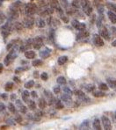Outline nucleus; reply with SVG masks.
I'll return each instance as SVG.
<instances>
[{"instance_id": "9b49d317", "label": "nucleus", "mask_w": 116, "mask_h": 130, "mask_svg": "<svg viewBox=\"0 0 116 130\" xmlns=\"http://www.w3.org/2000/svg\"><path fill=\"white\" fill-rule=\"evenodd\" d=\"M90 35V32H89L87 30H82V31H79V32L77 35V41H82V40L87 39Z\"/></svg>"}, {"instance_id": "58836bf2", "label": "nucleus", "mask_w": 116, "mask_h": 130, "mask_svg": "<svg viewBox=\"0 0 116 130\" xmlns=\"http://www.w3.org/2000/svg\"><path fill=\"white\" fill-rule=\"evenodd\" d=\"M63 91H64V93H67V94H69V95H72L73 94V92H72V91L70 89L69 87H67V86H65L63 88Z\"/></svg>"}, {"instance_id": "7c9ffc66", "label": "nucleus", "mask_w": 116, "mask_h": 130, "mask_svg": "<svg viewBox=\"0 0 116 130\" xmlns=\"http://www.w3.org/2000/svg\"><path fill=\"white\" fill-rule=\"evenodd\" d=\"M12 88H13V83H12V82H8V83H6V85H5V89L6 91H10Z\"/></svg>"}, {"instance_id": "2f4dec72", "label": "nucleus", "mask_w": 116, "mask_h": 130, "mask_svg": "<svg viewBox=\"0 0 116 130\" xmlns=\"http://www.w3.org/2000/svg\"><path fill=\"white\" fill-rule=\"evenodd\" d=\"M28 107H29L31 110H35L36 109V104L34 100L28 101Z\"/></svg>"}, {"instance_id": "7ed1b4c3", "label": "nucleus", "mask_w": 116, "mask_h": 130, "mask_svg": "<svg viewBox=\"0 0 116 130\" xmlns=\"http://www.w3.org/2000/svg\"><path fill=\"white\" fill-rule=\"evenodd\" d=\"M16 56H17V52L15 51V49H12L11 52L6 55V57H5V65H10L11 62H12L13 60L16 58Z\"/></svg>"}, {"instance_id": "2eb2a0df", "label": "nucleus", "mask_w": 116, "mask_h": 130, "mask_svg": "<svg viewBox=\"0 0 116 130\" xmlns=\"http://www.w3.org/2000/svg\"><path fill=\"white\" fill-rule=\"evenodd\" d=\"M107 16L109 18L110 21L112 22V24H116V12L112 11H108L107 12Z\"/></svg>"}, {"instance_id": "0eeeda50", "label": "nucleus", "mask_w": 116, "mask_h": 130, "mask_svg": "<svg viewBox=\"0 0 116 130\" xmlns=\"http://www.w3.org/2000/svg\"><path fill=\"white\" fill-rule=\"evenodd\" d=\"M71 25L75 29L78 30V31H82V30H85L86 26H85V23H82V22H79L78 20H73L71 21Z\"/></svg>"}, {"instance_id": "412c9836", "label": "nucleus", "mask_w": 116, "mask_h": 130, "mask_svg": "<svg viewBox=\"0 0 116 130\" xmlns=\"http://www.w3.org/2000/svg\"><path fill=\"white\" fill-rule=\"evenodd\" d=\"M30 95H31V93L27 91H24L22 92V99L24 102H28V99H29Z\"/></svg>"}, {"instance_id": "4468645a", "label": "nucleus", "mask_w": 116, "mask_h": 130, "mask_svg": "<svg viewBox=\"0 0 116 130\" xmlns=\"http://www.w3.org/2000/svg\"><path fill=\"white\" fill-rule=\"evenodd\" d=\"M50 54H51V49L47 48V47H45V49L40 51V56L41 58H47L50 55Z\"/></svg>"}, {"instance_id": "c756f323", "label": "nucleus", "mask_w": 116, "mask_h": 130, "mask_svg": "<svg viewBox=\"0 0 116 130\" xmlns=\"http://www.w3.org/2000/svg\"><path fill=\"white\" fill-rule=\"evenodd\" d=\"M98 88H100V90H101V91H108V89H109V87H108V85H106V84H105V83L100 84V86H98Z\"/></svg>"}, {"instance_id": "bb28decb", "label": "nucleus", "mask_w": 116, "mask_h": 130, "mask_svg": "<svg viewBox=\"0 0 116 130\" xmlns=\"http://www.w3.org/2000/svg\"><path fill=\"white\" fill-rule=\"evenodd\" d=\"M56 81H57L58 85H65L66 83H67V81H66L65 77H64V76H59Z\"/></svg>"}, {"instance_id": "aec40b11", "label": "nucleus", "mask_w": 116, "mask_h": 130, "mask_svg": "<svg viewBox=\"0 0 116 130\" xmlns=\"http://www.w3.org/2000/svg\"><path fill=\"white\" fill-rule=\"evenodd\" d=\"M67 62H68V57L66 56V55H62V56H60L58 58V64L59 65H63Z\"/></svg>"}, {"instance_id": "79ce46f5", "label": "nucleus", "mask_w": 116, "mask_h": 130, "mask_svg": "<svg viewBox=\"0 0 116 130\" xmlns=\"http://www.w3.org/2000/svg\"><path fill=\"white\" fill-rule=\"evenodd\" d=\"M61 5L63 8H67L68 6V2L67 0H61Z\"/></svg>"}, {"instance_id": "f3484780", "label": "nucleus", "mask_w": 116, "mask_h": 130, "mask_svg": "<svg viewBox=\"0 0 116 130\" xmlns=\"http://www.w3.org/2000/svg\"><path fill=\"white\" fill-rule=\"evenodd\" d=\"M106 82H107L108 86L111 87L112 89L116 88V79H114V78H107Z\"/></svg>"}, {"instance_id": "cd10ccee", "label": "nucleus", "mask_w": 116, "mask_h": 130, "mask_svg": "<svg viewBox=\"0 0 116 130\" xmlns=\"http://www.w3.org/2000/svg\"><path fill=\"white\" fill-rule=\"evenodd\" d=\"M106 7L107 9H109V11H114L116 12V5L113 3H106Z\"/></svg>"}, {"instance_id": "72a5a7b5", "label": "nucleus", "mask_w": 116, "mask_h": 130, "mask_svg": "<svg viewBox=\"0 0 116 130\" xmlns=\"http://www.w3.org/2000/svg\"><path fill=\"white\" fill-rule=\"evenodd\" d=\"M35 85V82H34V80H30V81L26 82V85H25V87L26 88V89H30V88H32Z\"/></svg>"}, {"instance_id": "e433bc0d", "label": "nucleus", "mask_w": 116, "mask_h": 130, "mask_svg": "<svg viewBox=\"0 0 116 130\" xmlns=\"http://www.w3.org/2000/svg\"><path fill=\"white\" fill-rule=\"evenodd\" d=\"M8 109H9V111H10L11 112H13V113L16 112V107H15V106L12 104V103H9Z\"/></svg>"}, {"instance_id": "4be33fe9", "label": "nucleus", "mask_w": 116, "mask_h": 130, "mask_svg": "<svg viewBox=\"0 0 116 130\" xmlns=\"http://www.w3.org/2000/svg\"><path fill=\"white\" fill-rule=\"evenodd\" d=\"M36 26L40 28H43L46 26V22H45V20H42V19H39V20L36 21Z\"/></svg>"}, {"instance_id": "a19ab883", "label": "nucleus", "mask_w": 116, "mask_h": 130, "mask_svg": "<svg viewBox=\"0 0 116 130\" xmlns=\"http://www.w3.org/2000/svg\"><path fill=\"white\" fill-rule=\"evenodd\" d=\"M15 120H16V122H18V123H21L22 122L21 115H20V114H16V116H15Z\"/></svg>"}, {"instance_id": "3c124183", "label": "nucleus", "mask_w": 116, "mask_h": 130, "mask_svg": "<svg viewBox=\"0 0 116 130\" xmlns=\"http://www.w3.org/2000/svg\"><path fill=\"white\" fill-rule=\"evenodd\" d=\"M1 98L4 99V100H5V99H7V95L5 94V93H4V94L1 95Z\"/></svg>"}, {"instance_id": "c85d7f7f", "label": "nucleus", "mask_w": 116, "mask_h": 130, "mask_svg": "<svg viewBox=\"0 0 116 130\" xmlns=\"http://www.w3.org/2000/svg\"><path fill=\"white\" fill-rule=\"evenodd\" d=\"M74 94H75L76 96H77V98H78L79 99H81L82 98H84V97L85 96V93H84L82 91H80V90H76V91H74Z\"/></svg>"}, {"instance_id": "de8ad7c7", "label": "nucleus", "mask_w": 116, "mask_h": 130, "mask_svg": "<svg viewBox=\"0 0 116 130\" xmlns=\"http://www.w3.org/2000/svg\"><path fill=\"white\" fill-rule=\"evenodd\" d=\"M61 19H62V20H63L64 22H66V23H67L68 21H69V20H68V18H67V17L64 16V15H62V16H61Z\"/></svg>"}, {"instance_id": "f03ea898", "label": "nucleus", "mask_w": 116, "mask_h": 130, "mask_svg": "<svg viewBox=\"0 0 116 130\" xmlns=\"http://www.w3.org/2000/svg\"><path fill=\"white\" fill-rule=\"evenodd\" d=\"M25 13L28 16L34 15L37 11V6L34 3H28L25 5Z\"/></svg>"}, {"instance_id": "c03bdc74", "label": "nucleus", "mask_w": 116, "mask_h": 130, "mask_svg": "<svg viewBox=\"0 0 116 130\" xmlns=\"http://www.w3.org/2000/svg\"><path fill=\"white\" fill-rule=\"evenodd\" d=\"M12 47H13V41H12V42H10L7 45V47H6V48H7V50H10V49H12Z\"/></svg>"}, {"instance_id": "f257e3e1", "label": "nucleus", "mask_w": 116, "mask_h": 130, "mask_svg": "<svg viewBox=\"0 0 116 130\" xmlns=\"http://www.w3.org/2000/svg\"><path fill=\"white\" fill-rule=\"evenodd\" d=\"M81 6L83 9V11L87 15V16H90L92 12V7L91 5V3L89 0H80Z\"/></svg>"}, {"instance_id": "393cba45", "label": "nucleus", "mask_w": 116, "mask_h": 130, "mask_svg": "<svg viewBox=\"0 0 116 130\" xmlns=\"http://www.w3.org/2000/svg\"><path fill=\"white\" fill-rule=\"evenodd\" d=\"M80 129H90V123L89 120H85L80 125Z\"/></svg>"}, {"instance_id": "f704fd0d", "label": "nucleus", "mask_w": 116, "mask_h": 130, "mask_svg": "<svg viewBox=\"0 0 116 130\" xmlns=\"http://www.w3.org/2000/svg\"><path fill=\"white\" fill-rule=\"evenodd\" d=\"M80 5H81V3H80V0H73L72 1V6L73 7H75V8H79L80 7Z\"/></svg>"}, {"instance_id": "b1692460", "label": "nucleus", "mask_w": 116, "mask_h": 130, "mask_svg": "<svg viewBox=\"0 0 116 130\" xmlns=\"http://www.w3.org/2000/svg\"><path fill=\"white\" fill-rule=\"evenodd\" d=\"M14 29L16 30V31H18V32H20L22 29H23V27H24V25L22 24V23H20V22H16L14 24Z\"/></svg>"}, {"instance_id": "a211bd4d", "label": "nucleus", "mask_w": 116, "mask_h": 130, "mask_svg": "<svg viewBox=\"0 0 116 130\" xmlns=\"http://www.w3.org/2000/svg\"><path fill=\"white\" fill-rule=\"evenodd\" d=\"M35 52L33 50H27L25 52V56L27 59H34L35 57Z\"/></svg>"}, {"instance_id": "6ab92c4d", "label": "nucleus", "mask_w": 116, "mask_h": 130, "mask_svg": "<svg viewBox=\"0 0 116 130\" xmlns=\"http://www.w3.org/2000/svg\"><path fill=\"white\" fill-rule=\"evenodd\" d=\"M92 95L95 98H103L104 96H106V93H105L104 91H92Z\"/></svg>"}, {"instance_id": "8fccbe9b", "label": "nucleus", "mask_w": 116, "mask_h": 130, "mask_svg": "<svg viewBox=\"0 0 116 130\" xmlns=\"http://www.w3.org/2000/svg\"><path fill=\"white\" fill-rule=\"evenodd\" d=\"M31 96L33 97V98H37V97H38V96H37V94H36L35 91H32V92H31Z\"/></svg>"}, {"instance_id": "9d476101", "label": "nucleus", "mask_w": 116, "mask_h": 130, "mask_svg": "<svg viewBox=\"0 0 116 130\" xmlns=\"http://www.w3.org/2000/svg\"><path fill=\"white\" fill-rule=\"evenodd\" d=\"M100 35L101 36L102 38H104L105 40H106V41H109L110 40L109 31H108L107 28L104 26H102L101 27H100Z\"/></svg>"}, {"instance_id": "5701e85b", "label": "nucleus", "mask_w": 116, "mask_h": 130, "mask_svg": "<svg viewBox=\"0 0 116 130\" xmlns=\"http://www.w3.org/2000/svg\"><path fill=\"white\" fill-rule=\"evenodd\" d=\"M55 107L56 109H62L63 108V104H62V99L61 100H59V99H56V101H55Z\"/></svg>"}, {"instance_id": "6e6d98bb", "label": "nucleus", "mask_w": 116, "mask_h": 130, "mask_svg": "<svg viewBox=\"0 0 116 130\" xmlns=\"http://www.w3.org/2000/svg\"><path fill=\"white\" fill-rule=\"evenodd\" d=\"M112 46H113V47H116V40H114V41L112 42Z\"/></svg>"}, {"instance_id": "603ef678", "label": "nucleus", "mask_w": 116, "mask_h": 130, "mask_svg": "<svg viewBox=\"0 0 116 130\" xmlns=\"http://www.w3.org/2000/svg\"><path fill=\"white\" fill-rule=\"evenodd\" d=\"M34 76H35V78H37L38 76H39V73H38V71H35V72H34Z\"/></svg>"}, {"instance_id": "473e14b6", "label": "nucleus", "mask_w": 116, "mask_h": 130, "mask_svg": "<svg viewBox=\"0 0 116 130\" xmlns=\"http://www.w3.org/2000/svg\"><path fill=\"white\" fill-rule=\"evenodd\" d=\"M42 64V61L40 60V59H36V60H34L33 62H32V65L35 67H37V66H41Z\"/></svg>"}, {"instance_id": "dca6fc26", "label": "nucleus", "mask_w": 116, "mask_h": 130, "mask_svg": "<svg viewBox=\"0 0 116 130\" xmlns=\"http://www.w3.org/2000/svg\"><path fill=\"white\" fill-rule=\"evenodd\" d=\"M101 123L102 122H100V120H98V119H94V120L92 121V127H93V129H95V130H100V129H102L101 128Z\"/></svg>"}, {"instance_id": "6e6552de", "label": "nucleus", "mask_w": 116, "mask_h": 130, "mask_svg": "<svg viewBox=\"0 0 116 130\" xmlns=\"http://www.w3.org/2000/svg\"><path fill=\"white\" fill-rule=\"evenodd\" d=\"M92 42L96 47H103L104 46V41L102 40L101 36L98 34H94L92 37Z\"/></svg>"}, {"instance_id": "13d9d810", "label": "nucleus", "mask_w": 116, "mask_h": 130, "mask_svg": "<svg viewBox=\"0 0 116 130\" xmlns=\"http://www.w3.org/2000/svg\"><path fill=\"white\" fill-rule=\"evenodd\" d=\"M114 119H115V122H116V112H115V113H114Z\"/></svg>"}, {"instance_id": "39448f33", "label": "nucleus", "mask_w": 116, "mask_h": 130, "mask_svg": "<svg viewBox=\"0 0 116 130\" xmlns=\"http://www.w3.org/2000/svg\"><path fill=\"white\" fill-rule=\"evenodd\" d=\"M9 14H10V17L12 20L18 18V17L20 16V11H19L18 5H13V6L10 9V11H9Z\"/></svg>"}, {"instance_id": "49530a36", "label": "nucleus", "mask_w": 116, "mask_h": 130, "mask_svg": "<svg viewBox=\"0 0 116 130\" xmlns=\"http://www.w3.org/2000/svg\"><path fill=\"white\" fill-rule=\"evenodd\" d=\"M111 30H112V34H113L114 36H116V27L115 26H112Z\"/></svg>"}, {"instance_id": "423d86ee", "label": "nucleus", "mask_w": 116, "mask_h": 130, "mask_svg": "<svg viewBox=\"0 0 116 130\" xmlns=\"http://www.w3.org/2000/svg\"><path fill=\"white\" fill-rule=\"evenodd\" d=\"M101 122H102V126H103L105 130H111L112 129V123L110 121V120L108 119L106 116L103 115L101 117Z\"/></svg>"}, {"instance_id": "5fc2aeb1", "label": "nucleus", "mask_w": 116, "mask_h": 130, "mask_svg": "<svg viewBox=\"0 0 116 130\" xmlns=\"http://www.w3.org/2000/svg\"><path fill=\"white\" fill-rule=\"evenodd\" d=\"M13 80H14L15 82H18V83H20V80H19V78L18 77H16V76H14V78H13Z\"/></svg>"}, {"instance_id": "f8f14e48", "label": "nucleus", "mask_w": 116, "mask_h": 130, "mask_svg": "<svg viewBox=\"0 0 116 130\" xmlns=\"http://www.w3.org/2000/svg\"><path fill=\"white\" fill-rule=\"evenodd\" d=\"M61 99L63 103H65L66 105H70L72 103V99L71 95H69L67 93H63V94L61 96Z\"/></svg>"}, {"instance_id": "4c0bfd02", "label": "nucleus", "mask_w": 116, "mask_h": 130, "mask_svg": "<svg viewBox=\"0 0 116 130\" xmlns=\"http://www.w3.org/2000/svg\"><path fill=\"white\" fill-rule=\"evenodd\" d=\"M19 108H20V111L21 113H26V112H27V108H26V106H23V105L20 106Z\"/></svg>"}, {"instance_id": "ddd939ff", "label": "nucleus", "mask_w": 116, "mask_h": 130, "mask_svg": "<svg viewBox=\"0 0 116 130\" xmlns=\"http://www.w3.org/2000/svg\"><path fill=\"white\" fill-rule=\"evenodd\" d=\"M35 25V20L34 19H31V18H27L24 20V26L26 28H32Z\"/></svg>"}, {"instance_id": "37998d69", "label": "nucleus", "mask_w": 116, "mask_h": 130, "mask_svg": "<svg viewBox=\"0 0 116 130\" xmlns=\"http://www.w3.org/2000/svg\"><path fill=\"white\" fill-rule=\"evenodd\" d=\"M53 91H54V93H56V94H58L61 91V88L59 86H55L54 89H53Z\"/></svg>"}, {"instance_id": "09e8293b", "label": "nucleus", "mask_w": 116, "mask_h": 130, "mask_svg": "<svg viewBox=\"0 0 116 130\" xmlns=\"http://www.w3.org/2000/svg\"><path fill=\"white\" fill-rule=\"evenodd\" d=\"M11 99H12V100H16V99H17L16 95H15V94H12V95H11Z\"/></svg>"}, {"instance_id": "864d4df0", "label": "nucleus", "mask_w": 116, "mask_h": 130, "mask_svg": "<svg viewBox=\"0 0 116 130\" xmlns=\"http://www.w3.org/2000/svg\"><path fill=\"white\" fill-rule=\"evenodd\" d=\"M7 121H8V123L9 124H11V125H14V122H12V119H10V120H7Z\"/></svg>"}, {"instance_id": "c9c22d12", "label": "nucleus", "mask_w": 116, "mask_h": 130, "mask_svg": "<svg viewBox=\"0 0 116 130\" xmlns=\"http://www.w3.org/2000/svg\"><path fill=\"white\" fill-rule=\"evenodd\" d=\"M85 90H86L88 92H92V91H95V86L92 85H88L85 86Z\"/></svg>"}, {"instance_id": "1a4fd4ad", "label": "nucleus", "mask_w": 116, "mask_h": 130, "mask_svg": "<svg viewBox=\"0 0 116 130\" xmlns=\"http://www.w3.org/2000/svg\"><path fill=\"white\" fill-rule=\"evenodd\" d=\"M42 46H43L42 37L38 36V37H35V39L33 40V47H35V49H40Z\"/></svg>"}, {"instance_id": "a878e982", "label": "nucleus", "mask_w": 116, "mask_h": 130, "mask_svg": "<svg viewBox=\"0 0 116 130\" xmlns=\"http://www.w3.org/2000/svg\"><path fill=\"white\" fill-rule=\"evenodd\" d=\"M38 105H39V107L41 109H44L47 106V102L44 99H40L39 102H38Z\"/></svg>"}, {"instance_id": "4d7b16f0", "label": "nucleus", "mask_w": 116, "mask_h": 130, "mask_svg": "<svg viewBox=\"0 0 116 130\" xmlns=\"http://www.w3.org/2000/svg\"><path fill=\"white\" fill-rule=\"evenodd\" d=\"M2 70H3V64L0 63V73L2 72Z\"/></svg>"}, {"instance_id": "ea45409f", "label": "nucleus", "mask_w": 116, "mask_h": 130, "mask_svg": "<svg viewBox=\"0 0 116 130\" xmlns=\"http://www.w3.org/2000/svg\"><path fill=\"white\" fill-rule=\"evenodd\" d=\"M41 78L42 80H44V81H46V80H47V78H48V75H47V72H43V73H41Z\"/></svg>"}, {"instance_id": "20e7f679", "label": "nucleus", "mask_w": 116, "mask_h": 130, "mask_svg": "<svg viewBox=\"0 0 116 130\" xmlns=\"http://www.w3.org/2000/svg\"><path fill=\"white\" fill-rule=\"evenodd\" d=\"M11 29H12V26H10V24H9L8 22L5 23V25H3V26H1V34L3 35V37L6 38L7 36L10 34Z\"/></svg>"}, {"instance_id": "a18cd8bd", "label": "nucleus", "mask_w": 116, "mask_h": 130, "mask_svg": "<svg viewBox=\"0 0 116 130\" xmlns=\"http://www.w3.org/2000/svg\"><path fill=\"white\" fill-rule=\"evenodd\" d=\"M5 109V104H3V103H0V112H3Z\"/></svg>"}]
</instances>
